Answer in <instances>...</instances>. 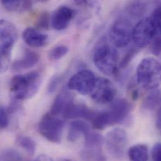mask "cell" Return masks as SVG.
<instances>
[{
    "label": "cell",
    "mask_w": 161,
    "mask_h": 161,
    "mask_svg": "<svg viewBox=\"0 0 161 161\" xmlns=\"http://www.w3.org/2000/svg\"><path fill=\"white\" fill-rule=\"evenodd\" d=\"M93 60L95 65L103 74L108 76L117 75L119 54L115 47L106 39L101 40L97 45Z\"/></svg>",
    "instance_id": "1"
},
{
    "label": "cell",
    "mask_w": 161,
    "mask_h": 161,
    "mask_svg": "<svg viewBox=\"0 0 161 161\" xmlns=\"http://www.w3.org/2000/svg\"><path fill=\"white\" fill-rule=\"evenodd\" d=\"M41 78L37 72H31L25 75H16L10 82V90L13 100L29 99L38 91Z\"/></svg>",
    "instance_id": "2"
},
{
    "label": "cell",
    "mask_w": 161,
    "mask_h": 161,
    "mask_svg": "<svg viewBox=\"0 0 161 161\" xmlns=\"http://www.w3.org/2000/svg\"><path fill=\"white\" fill-rule=\"evenodd\" d=\"M160 62L154 58H144L137 69V79L140 85L147 90L158 88L161 82Z\"/></svg>",
    "instance_id": "3"
},
{
    "label": "cell",
    "mask_w": 161,
    "mask_h": 161,
    "mask_svg": "<svg viewBox=\"0 0 161 161\" xmlns=\"http://www.w3.org/2000/svg\"><path fill=\"white\" fill-rule=\"evenodd\" d=\"M161 27L151 17L144 18L133 27L132 39L138 47H146L156 36L161 35Z\"/></svg>",
    "instance_id": "4"
},
{
    "label": "cell",
    "mask_w": 161,
    "mask_h": 161,
    "mask_svg": "<svg viewBox=\"0 0 161 161\" xmlns=\"http://www.w3.org/2000/svg\"><path fill=\"white\" fill-rule=\"evenodd\" d=\"M64 125L65 122L60 117L48 112L41 119L38 125V130L47 140L58 144L61 142Z\"/></svg>",
    "instance_id": "5"
},
{
    "label": "cell",
    "mask_w": 161,
    "mask_h": 161,
    "mask_svg": "<svg viewBox=\"0 0 161 161\" xmlns=\"http://www.w3.org/2000/svg\"><path fill=\"white\" fill-rule=\"evenodd\" d=\"M105 146L109 154L117 159H122L125 156L127 144V134L120 127L109 131L105 139Z\"/></svg>",
    "instance_id": "6"
},
{
    "label": "cell",
    "mask_w": 161,
    "mask_h": 161,
    "mask_svg": "<svg viewBox=\"0 0 161 161\" xmlns=\"http://www.w3.org/2000/svg\"><path fill=\"white\" fill-rule=\"evenodd\" d=\"M133 27L130 21L126 18H120L112 25L110 30V39L117 48L127 46L132 40Z\"/></svg>",
    "instance_id": "7"
},
{
    "label": "cell",
    "mask_w": 161,
    "mask_h": 161,
    "mask_svg": "<svg viewBox=\"0 0 161 161\" xmlns=\"http://www.w3.org/2000/svg\"><path fill=\"white\" fill-rule=\"evenodd\" d=\"M96 81L93 72L90 70H81L74 75L68 83L69 90L77 91L81 95H90Z\"/></svg>",
    "instance_id": "8"
},
{
    "label": "cell",
    "mask_w": 161,
    "mask_h": 161,
    "mask_svg": "<svg viewBox=\"0 0 161 161\" xmlns=\"http://www.w3.org/2000/svg\"><path fill=\"white\" fill-rule=\"evenodd\" d=\"M116 88L107 79H96L93 89L90 93L92 98L99 103H107L114 100L116 95Z\"/></svg>",
    "instance_id": "9"
},
{
    "label": "cell",
    "mask_w": 161,
    "mask_h": 161,
    "mask_svg": "<svg viewBox=\"0 0 161 161\" xmlns=\"http://www.w3.org/2000/svg\"><path fill=\"white\" fill-rule=\"evenodd\" d=\"M131 110V104L125 98L118 99L113 102L109 110H107L110 125L120 124L127 122L129 118Z\"/></svg>",
    "instance_id": "10"
},
{
    "label": "cell",
    "mask_w": 161,
    "mask_h": 161,
    "mask_svg": "<svg viewBox=\"0 0 161 161\" xmlns=\"http://www.w3.org/2000/svg\"><path fill=\"white\" fill-rule=\"evenodd\" d=\"M75 16V11L72 8L62 6L59 7L53 13L52 23L57 30H63L67 28Z\"/></svg>",
    "instance_id": "11"
},
{
    "label": "cell",
    "mask_w": 161,
    "mask_h": 161,
    "mask_svg": "<svg viewBox=\"0 0 161 161\" xmlns=\"http://www.w3.org/2000/svg\"><path fill=\"white\" fill-rule=\"evenodd\" d=\"M73 95L67 89H63L55 98L50 113L55 116H63L65 109L74 102Z\"/></svg>",
    "instance_id": "12"
},
{
    "label": "cell",
    "mask_w": 161,
    "mask_h": 161,
    "mask_svg": "<svg viewBox=\"0 0 161 161\" xmlns=\"http://www.w3.org/2000/svg\"><path fill=\"white\" fill-rule=\"evenodd\" d=\"M95 112L90 110L85 105L71 103L65 109L63 116L66 119H83L92 120Z\"/></svg>",
    "instance_id": "13"
},
{
    "label": "cell",
    "mask_w": 161,
    "mask_h": 161,
    "mask_svg": "<svg viewBox=\"0 0 161 161\" xmlns=\"http://www.w3.org/2000/svg\"><path fill=\"white\" fill-rule=\"evenodd\" d=\"M22 36L23 40L28 45L35 48L44 47L47 44L48 40L47 35L42 33L31 27L26 28Z\"/></svg>",
    "instance_id": "14"
},
{
    "label": "cell",
    "mask_w": 161,
    "mask_h": 161,
    "mask_svg": "<svg viewBox=\"0 0 161 161\" xmlns=\"http://www.w3.org/2000/svg\"><path fill=\"white\" fill-rule=\"evenodd\" d=\"M40 60V55L35 52L26 50L23 57L18 60L14 61L11 66L13 71H19L28 69L35 66Z\"/></svg>",
    "instance_id": "15"
},
{
    "label": "cell",
    "mask_w": 161,
    "mask_h": 161,
    "mask_svg": "<svg viewBox=\"0 0 161 161\" xmlns=\"http://www.w3.org/2000/svg\"><path fill=\"white\" fill-rule=\"evenodd\" d=\"M89 131L90 125L86 122L79 120L73 121L70 125L67 139L70 142H75L81 135L85 136Z\"/></svg>",
    "instance_id": "16"
},
{
    "label": "cell",
    "mask_w": 161,
    "mask_h": 161,
    "mask_svg": "<svg viewBox=\"0 0 161 161\" xmlns=\"http://www.w3.org/2000/svg\"><path fill=\"white\" fill-rule=\"evenodd\" d=\"M17 35V30L12 23L4 19H0V40L1 42L14 43Z\"/></svg>",
    "instance_id": "17"
},
{
    "label": "cell",
    "mask_w": 161,
    "mask_h": 161,
    "mask_svg": "<svg viewBox=\"0 0 161 161\" xmlns=\"http://www.w3.org/2000/svg\"><path fill=\"white\" fill-rule=\"evenodd\" d=\"M130 161H147L149 158L148 148L144 144H137L131 147L128 151Z\"/></svg>",
    "instance_id": "18"
},
{
    "label": "cell",
    "mask_w": 161,
    "mask_h": 161,
    "mask_svg": "<svg viewBox=\"0 0 161 161\" xmlns=\"http://www.w3.org/2000/svg\"><path fill=\"white\" fill-rule=\"evenodd\" d=\"M161 102V92L156 88L151 90V92L146 96L142 103V107L147 110H153Z\"/></svg>",
    "instance_id": "19"
},
{
    "label": "cell",
    "mask_w": 161,
    "mask_h": 161,
    "mask_svg": "<svg viewBox=\"0 0 161 161\" xmlns=\"http://www.w3.org/2000/svg\"><path fill=\"white\" fill-rule=\"evenodd\" d=\"M81 156L84 161H105L101 148H85Z\"/></svg>",
    "instance_id": "20"
},
{
    "label": "cell",
    "mask_w": 161,
    "mask_h": 161,
    "mask_svg": "<svg viewBox=\"0 0 161 161\" xmlns=\"http://www.w3.org/2000/svg\"><path fill=\"white\" fill-rule=\"evenodd\" d=\"M18 146L23 148L29 155H34L36 151V144L34 141L28 136L19 135L16 139Z\"/></svg>",
    "instance_id": "21"
},
{
    "label": "cell",
    "mask_w": 161,
    "mask_h": 161,
    "mask_svg": "<svg viewBox=\"0 0 161 161\" xmlns=\"http://www.w3.org/2000/svg\"><path fill=\"white\" fill-rule=\"evenodd\" d=\"M84 137L85 148H101L103 139L100 134L89 131Z\"/></svg>",
    "instance_id": "22"
},
{
    "label": "cell",
    "mask_w": 161,
    "mask_h": 161,
    "mask_svg": "<svg viewBox=\"0 0 161 161\" xmlns=\"http://www.w3.org/2000/svg\"><path fill=\"white\" fill-rule=\"evenodd\" d=\"M0 161H24L21 155L13 149L0 151Z\"/></svg>",
    "instance_id": "23"
},
{
    "label": "cell",
    "mask_w": 161,
    "mask_h": 161,
    "mask_svg": "<svg viewBox=\"0 0 161 161\" xmlns=\"http://www.w3.org/2000/svg\"><path fill=\"white\" fill-rule=\"evenodd\" d=\"M69 48L65 45H58L52 48L48 54V57L51 60L56 61L65 57L69 52Z\"/></svg>",
    "instance_id": "24"
},
{
    "label": "cell",
    "mask_w": 161,
    "mask_h": 161,
    "mask_svg": "<svg viewBox=\"0 0 161 161\" xmlns=\"http://www.w3.org/2000/svg\"><path fill=\"white\" fill-rule=\"evenodd\" d=\"M146 11L145 4L141 2H132L127 8V11L129 14L132 16H141L143 15Z\"/></svg>",
    "instance_id": "25"
},
{
    "label": "cell",
    "mask_w": 161,
    "mask_h": 161,
    "mask_svg": "<svg viewBox=\"0 0 161 161\" xmlns=\"http://www.w3.org/2000/svg\"><path fill=\"white\" fill-rule=\"evenodd\" d=\"M139 50L137 48H132L131 49H130L121 60L119 64V67L122 69L126 68L129 65L132 60L139 52Z\"/></svg>",
    "instance_id": "26"
},
{
    "label": "cell",
    "mask_w": 161,
    "mask_h": 161,
    "mask_svg": "<svg viewBox=\"0 0 161 161\" xmlns=\"http://www.w3.org/2000/svg\"><path fill=\"white\" fill-rule=\"evenodd\" d=\"M50 25V15L47 12L42 13L38 16L36 26L40 30H48Z\"/></svg>",
    "instance_id": "27"
},
{
    "label": "cell",
    "mask_w": 161,
    "mask_h": 161,
    "mask_svg": "<svg viewBox=\"0 0 161 161\" xmlns=\"http://www.w3.org/2000/svg\"><path fill=\"white\" fill-rule=\"evenodd\" d=\"M1 3L6 9L14 11L19 9L20 7H21L22 1L16 0H3Z\"/></svg>",
    "instance_id": "28"
},
{
    "label": "cell",
    "mask_w": 161,
    "mask_h": 161,
    "mask_svg": "<svg viewBox=\"0 0 161 161\" xmlns=\"http://www.w3.org/2000/svg\"><path fill=\"white\" fill-rule=\"evenodd\" d=\"M153 41L151 46L152 52L154 55L159 57L161 55V35L156 36Z\"/></svg>",
    "instance_id": "29"
},
{
    "label": "cell",
    "mask_w": 161,
    "mask_h": 161,
    "mask_svg": "<svg viewBox=\"0 0 161 161\" xmlns=\"http://www.w3.org/2000/svg\"><path fill=\"white\" fill-rule=\"evenodd\" d=\"M8 116L4 108L0 105V130L8 125Z\"/></svg>",
    "instance_id": "30"
},
{
    "label": "cell",
    "mask_w": 161,
    "mask_h": 161,
    "mask_svg": "<svg viewBox=\"0 0 161 161\" xmlns=\"http://www.w3.org/2000/svg\"><path fill=\"white\" fill-rule=\"evenodd\" d=\"M161 143H156L152 149V159L153 161H161Z\"/></svg>",
    "instance_id": "31"
},
{
    "label": "cell",
    "mask_w": 161,
    "mask_h": 161,
    "mask_svg": "<svg viewBox=\"0 0 161 161\" xmlns=\"http://www.w3.org/2000/svg\"><path fill=\"white\" fill-rule=\"evenodd\" d=\"M60 81H61V76L60 77L58 75L54 76L50 81L48 88V92L50 93L53 92L57 89Z\"/></svg>",
    "instance_id": "32"
},
{
    "label": "cell",
    "mask_w": 161,
    "mask_h": 161,
    "mask_svg": "<svg viewBox=\"0 0 161 161\" xmlns=\"http://www.w3.org/2000/svg\"><path fill=\"white\" fill-rule=\"evenodd\" d=\"M33 161H54V160L47 155H40Z\"/></svg>",
    "instance_id": "33"
},
{
    "label": "cell",
    "mask_w": 161,
    "mask_h": 161,
    "mask_svg": "<svg viewBox=\"0 0 161 161\" xmlns=\"http://www.w3.org/2000/svg\"><path fill=\"white\" fill-rule=\"evenodd\" d=\"M32 6V3L31 1H22L21 3V8L23 10H28L31 9Z\"/></svg>",
    "instance_id": "34"
},
{
    "label": "cell",
    "mask_w": 161,
    "mask_h": 161,
    "mask_svg": "<svg viewBox=\"0 0 161 161\" xmlns=\"http://www.w3.org/2000/svg\"><path fill=\"white\" fill-rule=\"evenodd\" d=\"M131 97L132 98L133 100H137L139 97V91L137 89H134L132 90V92H131Z\"/></svg>",
    "instance_id": "35"
},
{
    "label": "cell",
    "mask_w": 161,
    "mask_h": 161,
    "mask_svg": "<svg viewBox=\"0 0 161 161\" xmlns=\"http://www.w3.org/2000/svg\"><path fill=\"white\" fill-rule=\"evenodd\" d=\"M156 125L157 127L160 129H161V108L159 109L158 114H157V118H156Z\"/></svg>",
    "instance_id": "36"
},
{
    "label": "cell",
    "mask_w": 161,
    "mask_h": 161,
    "mask_svg": "<svg viewBox=\"0 0 161 161\" xmlns=\"http://www.w3.org/2000/svg\"><path fill=\"white\" fill-rule=\"evenodd\" d=\"M65 161H72V160H65Z\"/></svg>",
    "instance_id": "37"
}]
</instances>
